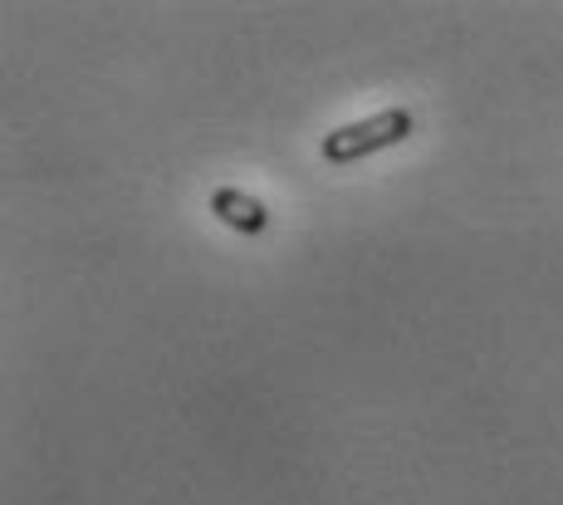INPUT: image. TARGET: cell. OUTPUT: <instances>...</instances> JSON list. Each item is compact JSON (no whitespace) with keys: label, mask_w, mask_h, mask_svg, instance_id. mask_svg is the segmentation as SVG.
<instances>
[{"label":"cell","mask_w":563,"mask_h":505,"mask_svg":"<svg viewBox=\"0 0 563 505\" xmlns=\"http://www.w3.org/2000/svg\"><path fill=\"white\" fill-rule=\"evenodd\" d=\"M407 138H411V113L407 109H383L373 118H358V123H343V128H333V133H323L319 153H323L329 167H353V163H363V157L407 143Z\"/></svg>","instance_id":"6da1fadb"},{"label":"cell","mask_w":563,"mask_h":505,"mask_svg":"<svg viewBox=\"0 0 563 505\" xmlns=\"http://www.w3.org/2000/svg\"><path fill=\"white\" fill-rule=\"evenodd\" d=\"M211 211H216V221H225L241 235H265L269 231V207L260 197H251V191H241V187H216Z\"/></svg>","instance_id":"7a4b0ae2"}]
</instances>
